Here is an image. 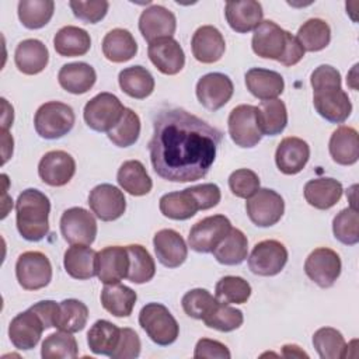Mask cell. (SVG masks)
I'll return each mask as SVG.
<instances>
[{"mask_svg":"<svg viewBox=\"0 0 359 359\" xmlns=\"http://www.w3.org/2000/svg\"><path fill=\"white\" fill-rule=\"evenodd\" d=\"M257 118L262 136H276L282 133L287 125L286 105L278 98L261 101L257 107Z\"/></svg>","mask_w":359,"mask_h":359,"instance_id":"8d00e7d4","label":"cell"},{"mask_svg":"<svg viewBox=\"0 0 359 359\" xmlns=\"http://www.w3.org/2000/svg\"><path fill=\"white\" fill-rule=\"evenodd\" d=\"M88 320L87 306L77 299H66L59 303V311L55 327L66 332L81 331Z\"/></svg>","mask_w":359,"mask_h":359,"instance_id":"7bdbcfd3","label":"cell"},{"mask_svg":"<svg viewBox=\"0 0 359 359\" xmlns=\"http://www.w3.org/2000/svg\"><path fill=\"white\" fill-rule=\"evenodd\" d=\"M88 205L93 213L102 222L116 220L126 210L123 192L111 184L94 187L88 195Z\"/></svg>","mask_w":359,"mask_h":359,"instance_id":"9a60e30c","label":"cell"},{"mask_svg":"<svg viewBox=\"0 0 359 359\" xmlns=\"http://www.w3.org/2000/svg\"><path fill=\"white\" fill-rule=\"evenodd\" d=\"M15 276L25 290H38L49 285L52 265L49 258L39 251L22 252L15 262Z\"/></svg>","mask_w":359,"mask_h":359,"instance_id":"ba28073f","label":"cell"},{"mask_svg":"<svg viewBox=\"0 0 359 359\" xmlns=\"http://www.w3.org/2000/svg\"><path fill=\"white\" fill-rule=\"evenodd\" d=\"M121 90L136 100L149 97L154 90V79L151 73L143 66H130L121 70L118 76Z\"/></svg>","mask_w":359,"mask_h":359,"instance_id":"74e56055","label":"cell"},{"mask_svg":"<svg viewBox=\"0 0 359 359\" xmlns=\"http://www.w3.org/2000/svg\"><path fill=\"white\" fill-rule=\"evenodd\" d=\"M102 53L109 62L123 63L137 53V43L128 29L115 28L104 36Z\"/></svg>","mask_w":359,"mask_h":359,"instance_id":"e575fe53","label":"cell"},{"mask_svg":"<svg viewBox=\"0 0 359 359\" xmlns=\"http://www.w3.org/2000/svg\"><path fill=\"white\" fill-rule=\"evenodd\" d=\"M313 345L321 359L346 358V342L342 334L332 327L318 328L313 335Z\"/></svg>","mask_w":359,"mask_h":359,"instance_id":"f6af8a7d","label":"cell"},{"mask_svg":"<svg viewBox=\"0 0 359 359\" xmlns=\"http://www.w3.org/2000/svg\"><path fill=\"white\" fill-rule=\"evenodd\" d=\"M216 302L217 299L212 296L206 289L198 287L187 292L182 296L181 304L187 316L196 320H202L212 310Z\"/></svg>","mask_w":359,"mask_h":359,"instance_id":"816d5d0a","label":"cell"},{"mask_svg":"<svg viewBox=\"0 0 359 359\" xmlns=\"http://www.w3.org/2000/svg\"><path fill=\"white\" fill-rule=\"evenodd\" d=\"M73 108L60 101H49L42 104L34 116L36 133L48 140L60 139L74 126Z\"/></svg>","mask_w":359,"mask_h":359,"instance_id":"8992f818","label":"cell"},{"mask_svg":"<svg viewBox=\"0 0 359 359\" xmlns=\"http://www.w3.org/2000/svg\"><path fill=\"white\" fill-rule=\"evenodd\" d=\"M77 355V341L72 332L59 330V332L49 334L42 342L41 356L43 359H74Z\"/></svg>","mask_w":359,"mask_h":359,"instance_id":"7dc6e473","label":"cell"},{"mask_svg":"<svg viewBox=\"0 0 359 359\" xmlns=\"http://www.w3.org/2000/svg\"><path fill=\"white\" fill-rule=\"evenodd\" d=\"M116 181L123 191L133 196H143L153 188L151 178L139 160L125 161L118 170Z\"/></svg>","mask_w":359,"mask_h":359,"instance_id":"d590c367","label":"cell"},{"mask_svg":"<svg viewBox=\"0 0 359 359\" xmlns=\"http://www.w3.org/2000/svg\"><path fill=\"white\" fill-rule=\"evenodd\" d=\"M202 321L209 328H213L222 332H230L241 327L244 321V316L241 310L217 300L216 304L212 307V310L202 318Z\"/></svg>","mask_w":359,"mask_h":359,"instance_id":"bcb514c9","label":"cell"},{"mask_svg":"<svg viewBox=\"0 0 359 359\" xmlns=\"http://www.w3.org/2000/svg\"><path fill=\"white\" fill-rule=\"evenodd\" d=\"M154 252L158 262L167 268L182 265L188 257V247L182 236L172 229H163L154 234Z\"/></svg>","mask_w":359,"mask_h":359,"instance_id":"603a6c76","label":"cell"},{"mask_svg":"<svg viewBox=\"0 0 359 359\" xmlns=\"http://www.w3.org/2000/svg\"><path fill=\"white\" fill-rule=\"evenodd\" d=\"M49 198L35 188L22 191L15 202L17 230L28 241H41L49 233Z\"/></svg>","mask_w":359,"mask_h":359,"instance_id":"277c9868","label":"cell"},{"mask_svg":"<svg viewBox=\"0 0 359 359\" xmlns=\"http://www.w3.org/2000/svg\"><path fill=\"white\" fill-rule=\"evenodd\" d=\"M230 230L231 223L224 215L208 216L191 227L188 245L196 252H212Z\"/></svg>","mask_w":359,"mask_h":359,"instance_id":"30bf717a","label":"cell"},{"mask_svg":"<svg viewBox=\"0 0 359 359\" xmlns=\"http://www.w3.org/2000/svg\"><path fill=\"white\" fill-rule=\"evenodd\" d=\"M139 325L147 337L160 346L171 345L177 341L180 325L168 309L161 303H147L139 313Z\"/></svg>","mask_w":359,"mask_h":359,"instance_id":"5b68a950","label":"cell"},{"mask_svg":"<svg viewBox=\"0 0 359 359\" xmlns=\"http://www.w3.org/2000/svg\"><path fill=\"white\" fill-rule=\"evenodd\" d=\"M55 11V1L52 0H21L18 3V18L28 29H38L45 27Z\"/></svg>","mask_w":359,"mask_h":359,"instance_id":"ee69618b","label":"cell"},{"mask_svg":"<svg viewBox=\"0 0 359 359\" xmlns=\"http://www.w3.org/2000/svg\"><path fill=\"white\" fill-rule=\"evenodd\" d=\"M342 185L334 178H314L304 185V198L316 209L325 210L337 205L342 196Z\"/></svg>","mask_w":359,"mask_h":359,"instance_id":"f546056e","label":"cell"},{"mask_svg":"<svg viewBox=\"0 0 359 359\" xmlns=\"http://www.w3.org/2000/svg\"><path fill=\"white\" fill-rule=\"evenodd\" d=\"M328 150L337 164H355L359 158V137L356 129L351 126L337 128L330 137Z\"/></svg>","mask_w":359,"mask_h":359,"instance_id":"f1b7e54d","label":"cell"},{"mask_svg":"<svg viewBox=\"0 0 359 359\" xmlns=\"http://www.w3.org/2000/svg\"><path fill=\"white\" fill-rule=\"evenodd\" d=\"M76 172L74 158L63 150H52L42 156L38 164L39 178L50 187L66 185Z\"/></svg>","mask_w":359,"mask_h":359,"instance_id":"e0dca14e","label":"cell"},{"mask_svg":"<svg viewBox=\"0 0 359 359\" xmlns=\"http://www.w3.org/2000/svg\"><path fill=\"white\" fill-rule=\"evenodd\" d=\"M1 144H3V149H1V153H3V161L1 164H6L7 160L11 157L13 154V144H14V140H13V136L1 129Z\"/></svg>","mask_w":359,"mask_h":359,"instance_id":"91938a15","label":"cell"},{"mask_svg":"<svg viewBox=\"0 0 359 359\" xmlns=\"http://www.w3.org/2000/svg\"><path fill=\"white\" fill-rule=\"evenodd\" d=\"M229 188L237 198L248 199L259 189V177L248 168H238L229 177Z\"/></svg>","mask_w":359,"mask_h":359,"instance_id":"f5cc1de1","label":"cell"},{"mask_svg":"<svg viewBox=\"0 0 359 359\" xmlns=\"http://www.w3.org/2000/svg\"><path fill=\"white\" fill-rule=\"evenodd\" d=\"M147 55L157 70L167 76L180 73L185 65V53L174 38H161L150 42Z\"/></svg>","mask_w":359,"mask_h":359,"instance_id":"ffe728a7","label":"cell"},{"mask_svg":"<svg viewBox=\"0 0 359 359\" xmlns=\"http://www.w3.org/2000/svg\"><path fill=\"white\" fill-rule=\"evenodd\" d=\"M339 255L327 247L316 248L309 254L304 262L306 275L320 287H331L341 275Z\"/></svg>","mask_w":359,"mask_h":359,"instance_id":"5bb4252c","label":"cell"},{"mask_svg":"<svg viewBox=\"0 0 359 359\" xmlns=\"http://www.w3.org/2000/svg\"><path fill=\"white\" fill-rule=\"evenodd\" d=\"M102 307L115 317H129L136 304L137 294L129 286L122 283L105 285L101 290Z\"/></svg>","mask_w":359,"mask_h":359,"instance_id":"836d02e7","label":"cell"},{"mask_svg":"<svg viewBox=\"0 0 359 359\" xmlns=\"http://www.w3.org/2000/svg\"><path fill=\"white\" fill-rule=\"evenodd\" d=\"M29 309L34 310L39 316L45 328L55 327L57 311H59V303H56L53 300H42V302L35 303Z\"/></svg>","mask_w":359,"mask_h":359,"instance_id":"680465c9","label":"cell"},{"mask_svg":"<svg viewBox=\"0 0 359 359\" xmlns=\"http://www.w3.org/2000/svg\"><path fill=\"white\" fill-rule=\"evenodd\" d=\"M227 128L231 140L236 146L243 149L254 147L262 139V133L258 126L257 107L254 105L241 104L233 108L227 119Z\"/></svg>","mask_w":359,"mask_h":359,"instance_id":"9c48e42d","label":"cell"},{"mask_svg":"<svg viewBox=\"0 0 359 359\" xmlns=\"http://www.w3.org/2000/svg\"><path fill=\"white\" fill-rule=\"evenodd\" d=\"M191 191L194 192L196 201L199 202L201 210H208L210 208H215L222 198L220 188L216 184H201L191 187Z\"/></svg>","mask_w":359,"mask_h":359,"instance_id":"6f0895ef","label":"cell"},{"mask_svg":"<svg viewBox=\"0 0 359 359\" xmlns=\"http://www.w3.org/2000/svg\"><path fill=\"white\" fill-rule=\"evenodd\" d=\"M248 268L254 275H278L287 262V250L278 240H264L254 245L247 257Z\"/></svg>","mask_w":359,"mask_h":359,"instance_id":"7c38bea8","label":"cell"},{"mask_svg":"<svg viewBox=\"0 0 359 359\" xmlns=\"http://www.w3.org/2000/svg\"><path fill=\"white\" fill-rule=\"evenodd\" d=\"M160 212L172 220H187L201 210L199 202L196 201L191 188L168 192L160 198Z\"/></svg>","mask_w":359,"mask_h":359,"instance_id":"1f68e13d","label":"cell"},{"mask_svg":"<svg viewBox=\"0 0 359 359\" xmlns=\"http://www.w3.org/2000/svg\"><path fill=\"white\" fill-rule=\"evenodd\" d=\"M224 15L230 28L238 34L254 31L264 17L261 3L255 0L227 1L224 6Z\"/></svg>","mask_w":359,"mask_h":359,"instance_id":"d4e9b609","label":"cell"},{"mask_svg":"<svg viewBox=\"0 0 359 359\" xmlns=\"http://www.w3.org/2000/svg\"><path fill=\"white\" fill-rule=\"evenodd\" d=\"M296 39L304 52H318L328 46L331 41V28L321 18H310L299 28Z\"/></svg>","mask_w":359,"mask_h":359,"instance_id":"60d3db41","label":"cell"},{"mask_svg":"<svg viewBox=\"0 0 359 359\" xmlns=\"http://www.w3.org/2000/svg\"><path fill=\"white\" fill-rule=\"evenodd\" d=\"M125 107L111 93H100L93 97L83 111L87 126L95 132H109L121 119Z\"/></svg>","mask_w":359,"mask_h":359,"instance_id":"52a82bcc","label":"cell"},{"mask_svg":"<svg viewBox=\"0 0 359 359\" xmlns=\"http://www.w3.org/2000/svg\"><path fill=\"white\" fill-rule=\"evenodd\" d=\"M53 48L63 57L86 55L91 48L90 34L79 27L66 25L53 36Z\"/></svg>","mask_w":359,"mask_h":359,"instance_id":"d6a6232c","label":"cell"},{"mask_svg":"<svg viewBox=\"0 0 359 359\" xmlns=\"http://www.w3.org/2000/svg\"><path fill=\"white\" fill-rule=\"evenodd\" d=\"M245 210L250 220L258 227H271L276 224L285 212L283 198L273 189L259 188L245 202Z\"/></svg>","mask_w":359,"mask_h":359,"instance_id":"8fae6325","label":"cell"},{"mask_svg":"<svg viewBox=\"0 0 359 359\" xmlns=\"http://www.w3.org/2000/svg\"><path fill=\"white\" fill-rule=\"evenodd\" d=\"M66 272L79 280L97 275V251L84 244H72L63 257Z\"/></svg>","mask_w":359,"mask_h":359,"instance_id":"83f0119b","label":"cell"},{"mask_svg":"<svg viewBox=\"0 0 359 359\" xmlns=\"http://www.w3.org/2000/svg\"><path fill=\"white\" fill-rule=\"evenodd\" d=\"M140 135V118L130 109L125 108L119 122L107 133L108 139L118 147H129L135 144Z\"/></svg>","mask_w":359,"mask_h":359,"instance_id":"c3c4849f","label":"cell"},{"mask_svg":"<svg viewBox=\"0 0 359 359\" xmlns=\"http://www.w3.org/2000/svg\"><path fill=\"white\" fill-rule=\"evenodd\" d=\"M149 142L154 172L171 182L203 178L215 163L222 132L182 108L160 111Z\"/></svg>","mask_w":359,"mask_h":359,"instance_id":"6da1fadb","label":"cell"},{"mask_svg":"<svg viewBox=\"0 0 359 359\" xmlns=\"http://www.w3.org/2000/svg\"><path fill=\"white\" fill-rule=\"evenodd\" d=\"M45 325L39 316L28 309L17 314L8 325V337L11 344L20 351H29L39 342Z\"/></svg>","mask_w":359,"mask_h":359,"instance_id":"ac0fdd59","label":"cell"},{"mask_svg":"<svg viewBox=\"0 0 359 359\" xmlns=\"http://www.w3.org/2000/svg\"><path fill=\"white\" fill-rule=\"evenodd\" d=\"M194 358L203 359V358H216V359H230L231 353L227 346L219 341L201 338L195 345Z\"/></svg>","mask_w":359,"mask_h":359,"instance_id":"9f6ffc18","label":"cell"},{"mask_svg":"<svg viewBox=\"0 0 359 359\" xmlns=\"http://www.w3.org/2000/svg\"><path fill=\"white\" fill-rule=\"evenodd\" d=\"M129 255V269L126 279L132 283H146L153 279L156 273V264L149 251L140 244L126 245Z\"/></svg>","mask_w":359,"mask_h":359,"instance_id":"b9f144b4","label":"cell"},{"mask_svg":"<svg viewBox=\"0 0 359 359\" xmlns=\"http://www.w3.org/2000/svg\"><path fill=\"white\" fill-rule=\"evenodd\" d=\"M217 262L223 265H238L247 259L248 240L240 229H233L212 251Z\"/></svg>","mask_w":359,"mask_h":359,"instance_id":"ab89813d","label":"cell"},{"mask_svg":"<svg viewBox=\"0 0 359 359\" xmlns=\"http://www.w3.org/2000/svg\"><path fill=\"white\" fill-rule=\"evenodd\" d=\"M282 356L285 358H309L306 352H303L297 345H283L282 346Z\"/></svg>","mask_w":359,"mask_h":359,"instance_id":"6125c7cd","label":"cell"},{"mask_svg":"<svg viewBox=\"0 0 359 359\" xmlns=\"http://www.w3.org/2000/svg\"><path fill=\"white\" fill-rule=\"evenodd\" d=\"M129 255L126 247L109 245L97 252V276L104 285L119 283L126 278Z\"/></svg>","mask_w":359,"mask_h":359,"instance_id":"44dd1931","label":"cell"},{"mask_svg":"<svg viewBox=\"0 0 359 359\" xmlns=\"http://www.w3.org/2000/svg\"><path fill=\"white\" fill-rule=\"evenodd\" d=\"M97 73L93 66L84 62L63 65L57 73V81L70 94H84L93 88Z\"/></svg>","mask_w":359,"mask_h":359,"instance_id":"4dcf8cb0","label":"cell"},{"mask_svg":"<svg viewBox=\"0 0 359 359\" xmlns=\"http://www.w3.org/2000/svg\"><path fill=\"white\" fill-rule=\"evenodd\" d=\"M334 237L345 245H355L359 241V216L356 208L342 209L332 220Z\"/></svg>","mask_w":359,"mask_h":359,"instance_id":"f907efd6","label":"cell"},{"mask_svg":"<svg viewBox=\"0 0 359 359\" xmlns=\"http://www.w3.org/2000/svg\"><path fill=\"white\" fill-rule=\"evenodd\" d=\"M69 6L76 18L87 24H97L101 21L108 11L109 3L105 0H94V1H81V0H72Z\"/></svg>","mask_w":359,"mask_h":359,"instance_id":"db71d44e","label":"cell"},{"mask_svg":"<svg viewBox=\"0 0 359 359\" xmlns=\"http://www.w3.org/2000/svg\"><path fill=\"white\" fill-rule=\"evenodd\" d=\"M60 233L70 245L94 243L97 236V222L93 213L84 208L66 209L60 217Z\"/></svg>","mask_w":359,"mask_h":359,"instance_id":"4fadbf2b","label":"cell"},{"mask_svg":"<svg viewBox=\"0 0 359 359\" xmlns=\"http://www.w3.org/2000/svg\"><path fill=\"white\" fill-rule=\"evenodd\" d=\"M14 62L21 73L34 76L48 66L49 50L39 39H24L15 48Z\"/></svg>","mask_w":359,"mask_h":359,"instance_id":"4316f807","label":"cell"},{"mask_svg":"<svg viewBox=\"0 0 359 359\" xmlns=\"http://www.w3.org/2000/svg\"><path fill=\"white\" fill-rule=\"evenodd\" d=\"M245 87L247 90L258 100H275L278 98L285 90V80L283 77L273 70L252 67L250 69L245 76Z\"/></svg>","mask_w":359,"mask_h":359,"instance_id":"484cf974","label":"cell"},{"mask_svg":"<svg viewBox=\"0 0 359 359\" xmlns=\"http://www.w3.org/2000/svg\"><path fill=\"white\" fill-rule=\"evenodd\" d=\"M177 28V20L172 11L154 4L142 11L139 17V31L150 43L161 38H172Z\"/></svg>","mask_w":359,"mask_h":359,"instance_id":"d6986e66","label":"cell"},{"mask_svg":"<svg viewBox=\"0 0 359 359\" xmlns=\"http://www.w3.org/2000/svg\"><path fill=\"white\" fill-rule=\"evenodd\" d=\"M251 296V285L241 276H223L215 287V297L227 304H243Z\"/></svg>","mask_w":359,"mask_h":359,"instance_id":"681fc988","label":"cell"},{"mask_svg":"<svg viewBox=\"0 0 359 359\" xmlns=\"http://www.w3.org/2000/svg\"><path fill=\"white\" fill-rule=\"evenodd\" d=\"M3 102V116H1V129L8 130V128L13 125L14 121V112H13V107L7 102L6 98H1Z\"/></svg>","mask_w":359,"mask_h":359,"instance_id":"94428289","label":"cell"},{"mask_svg":"<svg viewBox=\"0 0 359 359\" xmlns=\"http://www.w3.org/2000/svg\"><path fill=\"white\" fill-rule=\"evenodd\" d=\"M251 46L257 56L278 60L287 67L297 65L304 56V49L296 36L271 20L262 21L254 29Z\"/></svg>","mask_w":359,"mask_h":359,"instance_id":"3957f363","label":"cell"},{"mask_svg":"<svg viewBox=\"0 0 359 359\" xmlns=\"http://www.w3.org/2000/svg\"><path fill=\"white\" fill-rule=\"evenodd\" d=\"M310 158V147L300 137L289 136L280 140L275 153V163L280 172L294 175L300 172Z\"/></svg>","mask_w":359,"mask_h":359,"instance_id":"7402d4cb","label":"cell"},{"mask_svg":"<svg viewBox=\"0 0 359 359\" xmlns=\"http://www.w3.org/2000/svg\"><path fill=\"white\" fill-rule=\"evenodd\" d=\"M140 338L132 328H121V337L116 349L111 355L112 359H135L140 355Z\"/></svg>","mask_w":359,"mask_h":359,"instance_id":"11a10c76","label":"cell"},{"mask_svg":"<svg viewBox=\"0 0 359 359\" xmlns=\"http://www.w3.org/2000/svg\"><path fill=\"white\" fill-rule=\"evenodd\" d=\"M121 328L107 320H97L87 332V344L93 353L111 356L118 346Z\"/></svg>","mask_w":359,"mask_h":359,"instance_id":"f35d334b","label":"cell"},{"mask_svg":"<svg viewBox=\"0 0 359 359\" xmlns=\"http://www.w3.org/2000/svg\"><path fill=\"white\" fill-rule=\"evenodd\" d=\"M194 57L201 63H215L222 59L226 50V42L222 32L213 25L199 27L191 39Z\"/></svg>","mask_w":359,"mask_h":359,"instance_id":"cb8c5ba5","label":"cell"},{"mask_svg":"<svg viewBox=\"0 0 359 359\" xmlns=\"http://www.w3.org/2000/svg\"><path fill=\"white\" fill-rule=\"evenodd\" d=\"M233 93V81L223 73H208L196 83L198 101L209 111H217L224 107Z\"/></svg>","mask_w":359,"mask_h":359,"instance_id":"2e32d148","label":"cell"},{"mask_svg":"<svg viewBox=\"0 0 359 359\" xmlns=\"http://www.w3.org/2000/svg\"><path fill=\"white\" fill-rule=\"evenodd\" d=\"M313 104L320 116L331 123H342L352 112L348 94L341 88V74L330 65H320L310 76Z\"/></svg>","mask_w":359,"mask_h":359,"instance_id":"7a4b0ae2","label":"cell"}]
</instances>
